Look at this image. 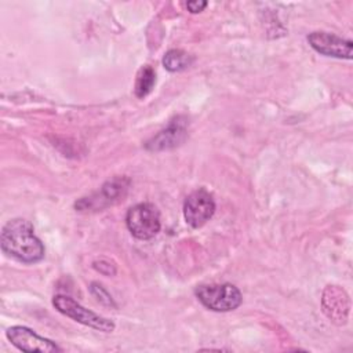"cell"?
<instances>
[{"label":"cell","mask_w":353,"mask_h":353,"mask_svg":"<svg viewBox=\"0 0 353 353\" xmlns=\"http://www.w3.org/2000/svg\"><path fill=\"white\" fill-rule=\"evenodd\" d=\"M156 83V73L150 65H145L138 70L137 79H135V85H134V92L137 98H145L150 91L153 90Z\"/></svg>","instance_id":"7c38bea8"},{"label":"cell","mask_w":353,"mask_h":353,"mask_svg":"<svg viewBox=\"0 0 353 353\" xmlns=\"http://www.w3.org/2000/svg\"><path fill=\"white\" fill-rule=\"evenodd\" d=\"M215 201L210 192L200 188L192 192L183 203V216L186 223L193 228L199 229L210 221L215 212Z\"/></svg>","instance_id":"5b68a950"},{"label":"cell","mask_w":353,"mask_h":353,"mask_svg":"<svg viewBox=\"0 0 353 353\" xmlns=\"http://www.w3.org/2000/svg\"><path fill=\"white\" fill-rule=\"evenodd\" d=\"M130 181L124 176L121 178H113L112 181H108L99 190L98 196L95 199L85 197L81 199L79 203H87L81 210L85 208H103L106 205H110L119 200H123L128 190Z\"/></svg>","instance_id":"30bf717a"},{"label":"cell","mask_w":353,"mask_h":353,"mask_svg":"<svg viewBox=\"0 0 353 353\" xmlns=\"http://www.w3.org/2000/svg\"><path fill=\"white\" fill-rule=\"evenodd\" d=\"M52 305L59 313L73 319L80 324H84L87 327H91L102 332H112L114 330V323L112 320L102 317L92 310L85 309L69 295H63V294L55 295L52 298Z\"/></svg>","instance_id":"277c9868"},{"label":"cell","mask_w":353,"mask_h":353,"mask_svg":"<svg viewBox=\"0 0 353 353\" xmlns=\"http://www.w3.org/2000/svg\"><path fill=\"white\" fill-rule=\"evenodd\" d=\"M7 339L22 352H62V349L44 336H40L33 330L25 325H12L6 331Z\"/></svg>","instance_id":"8992f818"},{"label":"cell","mask_w":353,"mask_h":353,"mask_svg":"<svg viewBox=\"0 0 353 353\" xmlns=\"http://www.w3.org/2000/svg\"><path fill=\"white\" fill-rule=\"evenodd\" d=\"M205 7H207V1H188V3H186V8H188L192 14L201 12Z\"/></svg>","instance_id":"9a60e30c"},{"label":"cell","mask_w":353,"mask_h":353,"mask_svg":"<svg viewBox=\"0 0 353 353\" xmlns=\"http://www.w3.org/2000/svg\"><path fill=\"white\" fill-rule=\"evenodd\" d=\"M323 309L332 321L338 324L346 323L350 301L345 290L338 285H328L323 292Z\"/></svg>","instance_id":"9c48e42d"},{"label":"cell","mask_w":353,"mask_h":353,"mask_svg":"<svg viewBox=\"0 0 353 353\" xmlns=\"http://www.w3.org/2000/svg\"><path fill=\"white\" fill-rule=\"evenodd\" d=\"M310 47L321 55L339 58V59H352L353 43L352 40L339 37L328 32H312L307 36Z\"/></svg>","instance_id":"52a82bcc"},{"label":"cell","mask_w":353,"mask_h":353,"mask_svg":"<svg viewBox=\"0 0 353 353\" xmlns=\"http://www.w3.org/2000/svg\"><path fill=\"white\" fill-rule=\"evenodd\" d=\"M125 225L135 239L150 240L160 232V212L152 203L135 204L127 211Z\"/></svg>","instance_id":"7a4b0ae2"},{"label":"cell","mask_w":353,"mask_h":353,"mask_svg":"<svg viewBox=\"0 0 353 353\" xmlns=\"http://www.w3.org/2000/svg\"><path fill=\"white\" fill-rule=\"evenodd\" d=\"M186 125V119L183 116H176L171 120L167 128L161 130L157 135L146 142V149L152 152H160L179 146L188 135Z\"/></svg>","instance_id":"ba28073f"},{"label":"cell","mask_w":353,"mask_h":353,"mask_svg":"<svg viewBox=\"0 0 353 353\" xmlns=\"http://www.w3.org/2000/svg\"><path fill=\"white\" fill-rule=\"evenodd\" d=\"M90 290H91V294L97 298L98 302H101V303H103V305H108V306H116L114 302H113V299H112V296H110V294H109L101 284H98V283H91Z\"/></svg>","instance_id":"4fadbf2b"},{"label":"cell","mask_w":353,"mask_h":353,"mask_svg":"<svg viewBox=\"0 0 353 353\" xmlns=\"http://www.w3.org/2000/svg\"><path fill=\"white\" fill-rule=\"evenodd\" d=\"M94 268L102 273V274H106V276H110V274H114L116 273V268L113 263H110L109 261L106 259H99V261H95L94 262Z\"/></svg>","instance_id":"5bb4252c"},{"label":"cell","mask_w":353,"mask_h":353,"mask_svg":"<svg viewBox=\"0 0 353 353\" xmlns=\"http://www.w3.org/2000/svg\"><path fill=\"white\" fill-rule=\"evenodd\" d=\"M196 296L207 309L214 312H230L243 302L240 290L230 283L200 285L196 288Z\"/></svg>","instance_id":"3957f363"},{"label":"cell","mask_w":353,"mask_h":353,"mask_svg":"<svg viewBox=\"0 0 353 353\" xmlns=\"http://www.w3.org/2000/svg\"><path fill=\"white\" fill-rule=\"evenodd\" d=\"M194 58L182 50H170L163 57V65L168 72H182L193 63Z\"/></svg>","instance_id":"8fae6325"},{"label":"cell","mask_w":353,"mask_h":353,"mask_svg":"<svg viewBox=\"0 0 353 353\" xmlns=\"http://www.w3.org/2000/svg\"><path fill=\"white\" fill-rule=\"evenodd\" d=\"M1 251L19 262L36 263L44 258V245L34 234L29 221L15 218L8 221L0 234Z\"/></svg>","instance_id":"6da1fadb"}]
</instances>
